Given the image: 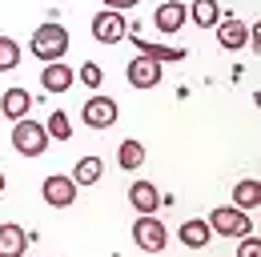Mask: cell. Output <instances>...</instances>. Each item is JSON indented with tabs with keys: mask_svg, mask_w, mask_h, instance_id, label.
I'll return each instance as SVG.
<instances>
[{
	"mask_svg": "<svg viewBox=\"0 0 261 257\" xmlns=\"http://www.w3.org/2000/svg\"><path fill=\"white\" fill-rule=\"evenodd\" d=\"M12 149H16L20 157H44V149H48V128L40 125V121H29V117L12 121Z\"/></svg>",
	"mask_w": 261,
	"mask_h": 257,
	"instance_id": "cell-2",
	"label": "cell"
},
{
	"mask_svg": "<svg viewBox=\"0 0 261 257\" xmlns=\"http://www.w3.org/2000/svg\"><path fill=\"white\" fill-rule=\"evenodd\" d=\"M44 128H48V141H68L72 137V121H68V113H61V109L44 121Z\"/></svg>",
	"mask_w": 261,
	"mask_h": 257,
	"instance_id": "cell-21",
	"label": "cell"
},
{
	"mask_svg": "<svg viewBox=\"0 0 261 257\" xmlns=\"http://www.w3.org/2000/svg\"><path fill=\"white\" fill-rule=\"evenodd\" d=\"M129 40L141 48V57H149V61H157V64H177V61H185V48H177V44H161V40H145L137 29H129Z\"/></svg>",
	"mask_w": 261,
	"mask_h": 257,
	"instance_id": "cell-8",
	"label": "cell"
},
{
	"mask_svg": "<svg viewBox=\"0 0 261 257\" xmlns=\"http://www.w3.org/2000/svg\"><path fill=\"white\" fill-rule=\"evenodd\" d=\"M133 245L145 249V253H161L165 245H169V233H165V225L157 221V213H141V217L133 221Z\"/></svg>",
	"mask_w": 261,
	"mask_h": 257,
	"instance_id": "cell-4",
	"label": "cell"
},
{
	"mask_svg": "<svg viewBox=\"0 0 261 257\" xmlns=\"http://www.w3.org/2000/svg\"><path fill=\"white\" fill-rule=\"evenodd\" d=\"M205 221H209V229H213V233H221V237H245V233H253L249 213H241L237 205H217Z\"/></svg>",
	"mask_w": 261,
	"mask_h": 257,
	"instance_id": "cell-3",
	"label": "cell"
},
{
	"mask_svg": "<svg viewBox=\"0 0 261 257\" xmlns=\"http://www.w3.org/2000/svg\"><path fill=\"white\" fill-rule=\"evenodd\" d=\"M209 237H213V229H209V221H201V217L181 225V245H189V249H205Z\"/></svg>",
	"mask_w": 261,
	"mask_h": 257,
	"instance_id": "cell-17",
	"label": "cell"
},
{
	"mask_svg": "<svg viewBox=\"0 0 261 257\" xmlns=\"http://www.w3.org/2000/svg\"><path fill=\"white\" fill-rule=\"evenodd\" d=\"M213 29H217V44H221L225 53H237V48H245V44H249V24H245V20H237V16L217 20Z\"/></svg>",
	"mask_w": 261,
	"mask_h": 257,
	"instance_id": "cell-10",
	"label": "cell"
},
{
	"mask_svg": "<svg viewBox=\"0 0 261 257\" xmlns=\"http://www.w3.org/2000/svg\"><path fill=\"white\" fill-rule=\"evenodd\" d=\"M29 109H33V96H29V89H8V93H0V113H4L8 121L29 117Z\"/></svg>",
	"mask_w": 261,
	"mask_h": 257,
	"instance_id": "cell-15",
	"label": "cell"
},
{
	"mask_svg": "<svg viewBox=\"0 0 261 257\" xmlns=\"http://www.w3.org/2000/svg\"><path fill=\"white\" fill-rule=\"evenodd\" d=\"M68 177H72L76 185H97L100 177H105V165H100V157H81Z\"/></svg>",
	"mask_w": 261,
	"mask_h": 257,
	"instance_id": "cell-18",
	"label": "cell"
},
{
	"mask_svg": "<svg viewBox=\"0 0 261 257\" xmlns=\"http://www.w3.org/2000/svg\"><path fill=\"white\" fill-rule=\"evenodd\" d=\"M185 20H189V4L185 0H165V4H157V12H153V24L161 32H177Z\"/></svg>",
	"mask_w": 261,
	"mask_h": 257,
	"instance_id": "cell-11",
	"label": "cell"
},
{
	"mask_svg": "<svg viewBox=\"0 0 261 257\" xmlns=\"http://www.w3.org/2000/svg\"><path fill=\"white\" fill-rule=\"evenodd\" d=\"M29 48H33L36 61H44V64L65 61V53H68V29H65V24H57V20H44L40 29H33Z\"/></svg>",
	"mask_w": 261,
	"mask_h": 257,
	"instance_id": "cell-1",
	"label": "cell"
},
{
	"mask_svg": "<svg viewBox=\"0 0 261 257\" xmlns=\"http://www.w3.org/2000/svg\"><path fill=\"white\" fill-rule=\"evenodd\" d=\"M29 249V229L16 221H4L0 225V257H24Z\"/></svg>",
	"mask_w": 261,
	"mask_h": 257,
	"instance_id": "cell-13",
	"label": "cell"
},
{
	"mask_svg": "<svg viewBox=\"0 0 261 257\" xmlns=\"http://www.w3.org/2000/svg\"><path fill=\"white\" fill-rule=\"evenodd\" d=\"M76 181L72 177H65V173H53V177H44V185H40V193H44V201L53 205V209H68L72 201H76Z\"/></svg>",
	"mask_w": 261,
	"mask_h": 257,
	"instance_id": "cell-7",
	"label": "cell"
},
{
	"mask_svg": "<svg viewBox=\"0 0 261 257\" xmlns=\"http://www.w3.org/2000/svg\"><path fill=\"white\" fill-rule=\"evenodd\" d=\"M221 20V4L217 0H193V24L197 29H213Z\"/></svg>",
	"mask_w": 261,
	"mask_h": 257,
	"instance_id": "cell-20",
	"label": "cell"
},
{
	"mask_svg": "<svg viewBox=\"0 0 261 257\" xmlns=\"http://www.w3.org/2000/svg\"><path fill=\"white\" fill-rule=\"evenodd\" d=\"M117 165L125 169V173H133V169H141L145 165V145L141 141H121V149H117Z\"/></svg>",
	"mask_w": 261,
	"mask_h": 257,
	"instance_id": "cell-19",
	"label": "cell"
},
{
	"mask_svg": "<svg viewBox=\"0 0 261 257\" xmlns=\"http://www.w3.org/2000/svg\"><path fill=\"white\" fill-rule=\"evenodd\" d=\"M241 245H237V257H261V237L257 233H245V237H237Z\"/></svg>",
	"mask_w": 261,
	"mask_h": 257,
	"instance_id": "cell-24",
	"label": "cell"
},
{
	"mask_svg": "<svg viewBox=\"0 0 261 257\" xmlns=\"http://www.w3.org/2000/svg\"><path fill=\"white\" fill-rule=\"evenodd\" d=\"M81 81H85V85H89V89H93V93H97L100 85H105V68H100V64H81Z\"/></svg>",
	"mask_w": 261,
	"mask_h": 257,
	"instance_id": "cell-23",
	"label": "cell"
},
{
	"mask_svg": "<svg viewBox=\"0 0 261 257\" xmlns=\"http://www.w3.org/2000/svg\"><path fill=\"white\" fill-rule=\"evenodd\" d=\"M125 76H129L133 89H157L161 85V64L149 61V57H133L125 64Z\"/></svg>",
	"mask_w": 261,
	"mask_h": 257,
	"instance_id": "cell-9",
	"label": "cell"
},
{
	"mask_svg": "<svg viewBox=\"0 0 261 257\" xmlns=\"http://www.w3.org/2000/svg\"><path fill=\"white\" fill-rule=\"evenodd\" d=\"M0 193H4V173H0Z\"/></svg>",
	"mask_w": 261,
	"mask_h": 257,
	"instance_id": "cell-26",
	"label": "cell"
},
{
	"mask_svg": "<svg viewBox=\"0 0 261 257\" xmlns=\"http://www.w3.org/2000/svg\"><path fill=\"white\" fill-rule=\"evenodd\" d=\"M72 81H76V72L61 61L44 64V72H40V89H44V93H57V96H65L68 89H72Z\"/></svg>",
	"mask_w": 261,
	"mask_h": 257,
	"instance_id": "cell-12",
	"label": "cell"
},
{
	"mask_svg": "<svg viewBox=\"0 0 261 257\" xmlns=\"http://www.w3.org/2000/svg\"><path fill=\"white\" fill-rule=\"evenodd\" d=\"M117 117H121V109H117L113 96H89L85 109H81V121H85L89 128H113Z\"/></svg>",
	"mask_w": 261,
	"mask_h": 257,
	"instance_id": "cell-5",
	"label": "cell"
},
{
	"mask_svg": "<svg viewBox=\"0 0 261 257\" xmlns=\"http://www.w3.org/2000/svg\"><path fill=\"white\" fill-rule=\"evenodd\" d=\"M233 205H237L241 213H249V209H257V205H261V181H257V177H245V181L233 185Z\"/></svg>",
	"mask_w": 261,
	"mask_h": 257,
	"instance_id": "cell-16",
	"label": "cell"
},
{
	"mask_svg": "<svg viewBox=\"0 0 261 257\" xmlns=\"http://www.w3.org/2000/svg\"><path fill=\"white\" fill-rule=\"evenodd\" d=\"M129 205L137 213H157L161 209V189L153 181H133L129 185Z\"/></svg>",
	"mask_w": 261,
	"mask_h": 257,
	"instance_id": "cell-14",
	"label": "cell"
},
{
	"mask_svg": "<svg viewBox=\"0 0 261 257\" xmlns=\"http://www.w3.org/2000/svg\"><path fill=\"white\" fill-rule=\"evenodd\" d=\"M20 64V44L12 36H0V72H12Z\"/></svg>",
	"mask_w": 261,
	"mask_h": 257,
	"instance_id": "cell-22",
	"label": "cell"
},
{
	"mask_svg": "<svg viewBox=\"0 0 261 257\" xmlns=\"http://www.w3.org/2000/svg\"><path fill=\"white\" fill-rule=\"evenodd\" d=\"M129 36V24H125V12H97L93 16V40H100V44H121Z\"/></svg>",
	"mask_w": 261,
	"mask_h": 257,
	"instance_id": "cell-6",
	"label": "cell"
},
{
	"mask_svg": "<svg viewBox=\"0 0 261 257\" xmlns=\"http://www.w3.org/2000/svg\"><path fill=\"white\" fill-rule=\"evenodd\" d=\"M141 0H105V8L109 12H125V8H137Z\"/></svg>",
	"mask_w": 261,
	"mask_h": 257,
	"instance_id": "cell-25",
	"label": "cell"
}]
</instances>
